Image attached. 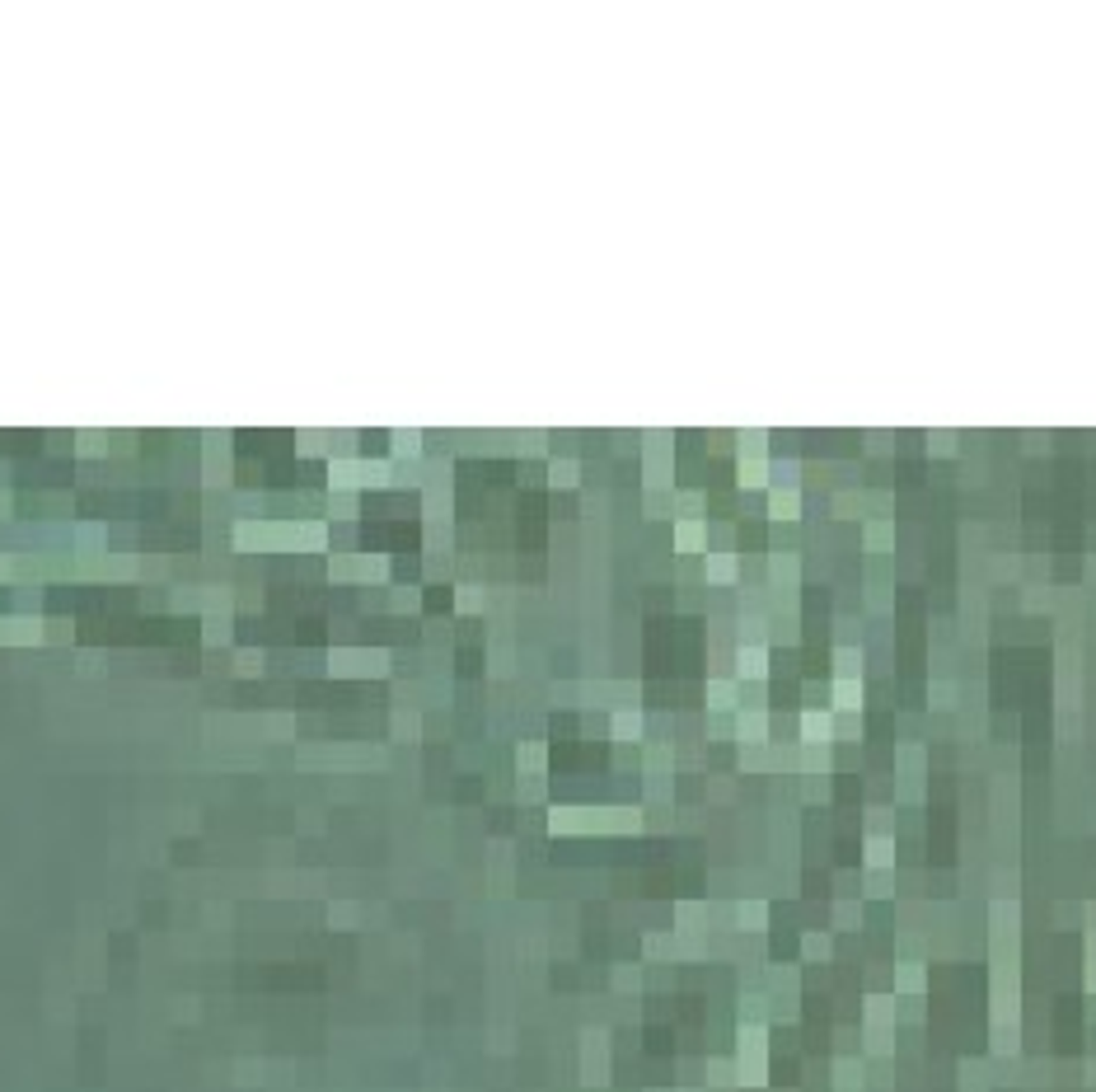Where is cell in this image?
Segmentation results:
<instances>
[{"label": "cell", "mask_w": 1096, "mask_h": 1092, "mask_svg": "<svg viewBox=\"0 0 1096 1092\" xmlns=\"http://www.w3.org/2000/svg\"><path fill=\"white\" fill-rule=\"evenodd\" d=\"M328 544V525L324 521H272V516H239L235 521V549L244 554H276V549H319Z\"/></svg>", "instance_id": "1"}, {"label": "cell", "mask_w": 1096, "mask_h": 1092, "mask_svg": "<svg viewBox=\"0 0 1096 1092\" xmlns=\"http://www.w3.org/2000/svg\"><path fill=\"white\" fill-rule=\"evenodd\" d=\"M394 465L385 459H333L328 465V492H356V488H389Z\"/></svg>", "instance_id": "2"}, {"label": "cell", "mask_w": 1096, "mask_h": 1092, "mask_svg": "<svg viewBox=\"0 0 1096 1092\" xmlns=\"http://www.w3.org/2000/svg\"><path fill=\"white\" fill-rule=\"evenodd\" d=\"M328 577L333 582H366V586H385L389 582V554H333L328 558Z\"/></svg>", "instance_id": "3"}, {"label": "cell", "mask_w": 1096, "mask_h": 1092, "mask_svg": "<svg viewBox=\"0 0 1096 1092\" xmlns=\"http://www.w3.org/2000/svg\"><path fill=\"white\" fill-rule=\"evenodd\" d=\"M328 671L333 675H389V652H379V647H333Z\"/></svg>", "instance_id": "4"}, {"label": "cell", "mask_w": 1096, "mask_h": 1092, "mask_svg": "<svg viewBox=\"0 0 1096 1092\" xmlns=\"http://www.w3.org/2000/svg\"><path fill=\"white\" fill-rule=\"evenodd\" d=\"M764 582L773 591H797L801 586V554L797 549H773L764 562Z\"/></svg>", "instance_id": "5"}, {"label": "cell", "mask_w": 1096, "mask_h": 1092, "mask_svg": "<svg viewBox=\"0 0 1096 1092\" xmlns=\"http://www.w3.org/2000/svg\"><path fill=\"white\" fill-rule=\"evenodd\" d=\"M24 642H42V619L38 614H0V647H24Z\"/></svg>", "instance_id": "6"}, {"label": "cell", "mask_w": 1096, "mask_h": 1092, "mask_svg": "<svg viewBox=\"0 0 1096 1092\" xmlns=\"http://www.w3.org/2000/svg\"><path fill=\"white\" fill-rule=\"evenodd\" d=\"M703 577L712 586H736L741 582V554L736 549H708L703 554Z\"/></svg>", "instance_id": "7"}, {"label": "cell", "mask_w": 1096, "mask_h": 1092, "mask_svg": "<svg viewBox=\"0 0 1096 1092\" xmlns=\"http://www.w3.org/2000/svg\"><path fill=\"white\" fill-rule=\"evenodd\" d=\"M736 737L745 745H764L768 741V708L764 704H741L736 712Z\"/></svg>", "instance_id": "8"}, {"label": "cell", "mask_w": 1096, "mask_h": 1092, "mask_svg": "<svg viewBox=\"0 0 1096 1092\" xmlns=\"http://www.w3.org/2000/svg\"><path fill=\"white\" fill-rule=\"evenodd\" d=\"M862 549L876 554V558H891V549H895V521L891 516H867V521H862Z\"/></svg>", "instance_id": "9"}, {"label": "cell", "mask_w": 1096, "mask_h": 1092, "mask_svg": "<svg viewBox=\"0 0 1096 1092\" xmlns=\"http://www.w3.org/2000/svg\"><path fill=\"white\" fill-rule=\"evenodd\" d=\"M736 483H741L745 492L768 488L773 483V459L768 455H736Z\"/></svg>", "instance_id": "10"}, {"label": "cell", "mask_w": 1096, "mask_h": 1092, "mask_svg": "<svg viewBox=\"0 0 1096 1092\" xmlns=\"http://www.w3.org/2000/svg\"><path fill=\"white\" fill-rule=\"evenodd\" d=\"M708 712L722 718V712H741V680H722L712 675L708 680Z\"/></svg>", "instance_id": "11"}, {"label": "cell", "mask_w": 1096, "mask_h": 1092, "mask_svg": "<svg viewBox=\"0 0 1096 1092\" xmlns=\"http://www.w3.org/2000/svg\"><path fill=\"white\" fill-rule=\"evenodd\" d=\"M768 675V647H736V680L764 685Z\"/></svg>", "instance_id": "12"}, {"label": "cell", "mask_w": 1096, "mask_h": 1092, "mask_svg": "<svg viewBox=\"0 0 1096 1092\" xmlns=\"http://www.w3.org/2000/svg\"><path fill=\"white\" fill-rule=\"evenodd\" d=\"M801 741H806V745L834 741V712H825V708H801Z\"/></svg>", "instance_id": "13"}, {"label": "cell", "mask_w": 1096, "mask_h": 1092, "mask_svg": "<svg viewBox=\"0 0 1096 1092\" xmlns=\"http://www.w3.org/2000/svg\"><path fill=\"white\" fill-rule=\"evenodd\" d=\"M768 516L778 525L801 521V488H768Z\"/></svg>", "instance_id": "14"}, {"label": "cell", "mask_w": 1096, "mask_h": 1092, "mask_svg": "<svg viewBox=\"0 0 1096 1092\" xmlns=\"http://www.w3.org/2000/svg\"><path fill=\"white\" fill-rule=\"evenodd\" d=\"M675 554H708V521H675Z\"/></svg>", "instance_id": "15"}, {"label": "cell", "mask_w": 1096, "mask_h": 1092, "mask_svg": "<svg viewBox=\"0 0 1096 1092\" xmlns=\"http://www.w3.org/2000/svg\"><path fill=\"white\" fill-rule=\"evenodd\" d=\"M609 737L614 741H638L642 737V708H614V718H609Z\"/></svg>", "instance_id": "16"}, {"label": "cell", "mask_w": 1096, "mask_h": 1092, "mask_svg": "<svg viewBox=\"0 0 1096 1092\" xmlns=\"http://www.w3.org/2000/svg\"><path fill=\"white\" fill-rule=\"evenodd\" d=\"M736 638H741V647H768V614H741Z\"/></svg>", "instance_id": "17"}, {"label": "cell", "mask_w": 1096, "mask_h": 1092, "mask_svg": "<svg viewBox=\"0 0 1096 1092\" xmlns=\"http://www.w3.org/2000/svg\"><path fill=\"white\" fill-rule=\"evenodd\" d=\"M829 704H834V712H858L862 708V680H834L829 685Z\"/></svg>", "instance_id": "18"}, {"label": "cell", "mask_w": 1096, "mask_h": 1092, "mask_svg": "<svg viewBox=\"0 0 1096 1092\" xmlns=\"http://www.w3.org/2000/svg\"><path fill=\"white\" fill-rule=\"evenodd\" d=\"M455 610H459V614H478V610H488V591H483L478 582L455 586Z\"/></svg>", "instance_id": "19"}, {"label": "cell", "mask_w": 1096, "mask_h": 1092, "mask_svg": "<svg viewBox=\"0 0 1096 1092\" xmlns=\"http://www.w3.org/2000/svg\"><path fill=\"white\" fill-rule=\"evenodd\" d=\"M834 680H862V647H834Z\"/></svg>", "instance_id": "20"}, {"label": "cell", "mask_w": 1096, "mask_h": 1092, "mask_svg": "<svg viewBox=\"0 0 1096 1092\" xmlns=\"http://www.w3.org/2000/svg\"><path fill=\"white\" fill-rule=\"evenodd\" d=\"M829 507H834L839 521H853V516H862V511H867V492H862V488L834 492V502H829Z\"/></svg>", "instance_id": "21"}, {"label": "cell", "mask_w": 1096, "mask_h": 1092, "mask_svg": "<svg viewBox=\"0 0 1096 1092\" xmlns=\"http://www.w3.org/2000/svg\"><path fill=\"white\" fill-rule=\"evenodd\" d=\"M389 451H394L399 459H422V432H412V427L389 432Z\"/></svg>", "instance_id": "22"}, {"label": "cell", "mask_w": 1096, "mask_h": 1092, "mask_svg": "<svg viewBox=\"0 0 1096 1092\" xmlns=\"http://www.w3.org/2000/svg\"><path fill=\"white\" fill-rule=\"evenodd\" d=\"M703 507H708V497L698 488L675 492V521H703Z\"/></svg>", "instance_id": "23"}, {"label": "cell", "mask_w": 1096, "mask_h": 1092, "mask_svg": "<svg viewBox=\"0 0 1096 1092\" xmlns=\"http://www.w3.org/2000/svg\"><path fill=\"white\" fill-rule=\"evenodd\" d=\"M230 638H235V619H230V614H206V624H202V642H206V647L230 642Z\"/></svg>", "instance_id": "24"}, {"label": "cell", "mask_w": 1096, "mask_h": 1092, "mask_svg": "<svg viewBox=\"0 0 1096 1092\" xmlns=\"http://www.w3.org/2000/svg\"><path fill=\"white\" fill-rule=\"evenodd\" d=\"M736 455H768V432L764 427L736 432Z\"/></svg>", "instance_id": "25"}, {"label": "cell", "mask_w": 1096, "mask_h": 1092, "mask_svg": "<svg viewBox=\"0 0 1096 1092\" xmlns=\"http://www.w3.org/2000/svg\"><path fill=\"white\" fill-rule=\"evenodd\" d=\"M548 483H553V488H576V483H581V465H576V459H553V465H548Z\"/></svg>", "instance_id": "26"}, {"label": "cell", "mask_w": 1096, "mask_h": 1092, "mask_svg": "<svg viewBox=\"0 0 1096 1092\" xmlns=\"http://www.w3.org/2000/svg\"><path fill=\"white\" fill-rule=\"evenodd\" d=\"M768 488H801V465L797 459H773V483Z\"/></svg>", "instance_id": "27"}, {"label": "cell", "mask_w": 1096, "mask_h": 1092, "mask_svg": "<svg viewBox=\"0 0 1096 1092\" xmlns=\"http://www.w3.org/2000/svg\"><path fill=\"white\" fill-rule=\"evenodd\" d=\"M961 451V432H942V427H932L928 432V455H956Z\"/></svg>", "instance_id": "28"}, {"label": "cell", "mask_w": 1096, "mask_h": 1092, "mask_svg": "<svg viewBox=\"0 0 1096 1092\" xmlns=\"http://www.w3.org/2000/svg\"><path fill=\"white\" fill-rule=\"evenodd\" d=\"M492 675H511V634H492Z\"/></svg>", "instance_id": "29"}, {"label": "cell", "mask_w": 1096, "mask_h": 1092, "mask_svg": "<svg viewBox=\"0 0 1096 1092\" xmlns=\"http://www.w3.org/2000/svg\"><path fill=\"white\" fill-rule=\"evenodd\" d=\"M768 642H778V647H792L797 642V619H768Z\"/></svg>", "instance_id": "30"}, {"label": "cell", "mask_w": 1096, "mask_h": 1092, "mask_svg": "<svg viewBox=\"0 0 1096 1092\" xmlns=\"http://www.w3.org/2000/svg\"><path fill=\"white\" fill-rule=\"evenodd\" d=\"M862 601H867V610H876V614H885L891 610V582H867V595H862Z\"/></svg>", "instance_id": "31"}, {"label": "cell", "mask_w": 1096, "mask_h": 1092, "mask_svg": "<svg viewBox=\"0 0 1096 1092\" xmlns=\"http://www.w3.org/2000/svg\"><path fill=\"white\" fill-rule=\"evenodd\" d=\"M328 511L338 516V521H352L356 516V492H328Z\"/></svg>", "instance_id": "32"}, {"label": "cell", "mask_w": 1096, "mask_h": 1092, "mask_svg": "<svg viewBox=\"0 0 1096 1092\" xmlns=\"http://www.w3.org/2000/svg\"><path fill=\"white\" fill-rule=\"evenodd\" d=\"M389 605H394L399 614H403V610H418V605H422V591H418V586H394Z\"/></svg>", "instance_id": "33"}, {"label": "cell", "mask_w": 1096, "mask_h": 1092, "mask_svg": "<svg viewBox=\"0 0 1096 1092\" xmlns=\"http://www.w3.org/2000/svg\"><path fill=\"white\" fill-rule=\"evenodd\" d=\"M858 619H834V647H858Z\"/></svg>", "instance_id": "34"}, {"label": "cell", "mask_w": 1096, "mask_h": 1092, "mask_svg": "<svg viewBox=\"0 0 1096 1092\" xmlns=\"http://www.w3.org/2000/svg\"><path fill=\"white\" fill-rule=\"evenodd\" d=\"M928 699H932V708H956V685L951 680H932Z\"/></svg>", "instance_id": "35"}, {"label": "cell", "mask_w": 1096, "mask_h": 1092, "mask_svg": "<svg viewBox=\"0 0 1096 1092\" xmlns=\"http://www.w3.org/2000/svg\"><path fill=\"white\" fill-rule=\"evenodd\" d=\"M516 760H521V769H535L539 774V769H544V741H525Z\"/></svg>", "instance_id": "36"}, {"label": "cell", "mask_w": 1096, "mask_h": 1092, "mask_svg": "<svg viewBox=\"0 0 1096 1092\" xmlns=\"http://www.w3.org/2000/svg\"><path fill=\"white\" fill-rule=\"evenodd\" d=\"M71 619H42V638L48 642H71Z\"/></svg>", "instance_id": "37"}, {"label": "cell", "mask_w": 1096, "mask_h": 1092, "mask_svg": "<svg viewBox=\"0 0 1096 1092\" xmlns=\"http://www.w3.org/2000/svg\"><path fill=\"white\" fill-rule=\"evenodd\" d=\"M235 666H239V675H263V652L244 647V652L235 657Z\"/></svg>", "instance_id": "38"}, {"label": "cell", "mask_w": 1096, "mask_h": 1092, "mask_svg": "<svg viewBox=\"0 0 1096 1092\" xmlns=\"http://www.w3.org/2000/svg\"><path fill=\"white\" fill-rule=\"evenodd\" d=\"M665 764H671V745H665V741H652V745H647V769H656V774H661Z\"/></svg>", "instance_id": "39"}, {"label": "cell", "mask_w": 1096, "mask_h": 1092, "mask_svg": "<svg viewBox=\"0 0 1096 1092\" xmlns=\"http://www.w3.org/2000/svg\"><path fill=\"white\" fill-rule=\"evenodd\" d=\"M675 511V492H647V516H665Z\"/></svg>", "instance_id": "40"}, {"label": "cell", "mask_w": 1096, "mask_h": 1092, "mask_svg": "<svg viewBox=\"0 0 1096 1092\" xmlns=\"http://www.w3.org/2000/svg\"><path fill=\"white\" fill-rule=\"evenodd\" d=\"M867 858H872L876 868H885V863H891V844H885V839H876V844H867Z\"/></svg>", "instance_id": "41"}, {"label": "cell", "mask_w": 1096, "mask_h": 1092, "mask_svg": "<svg viewBox=\"0 0 1096 1092\" xmlns=\"http://www.w3.org/2000/svg\"><path fill=\"white\" fill-rule=\"evenodd\" d=\"M394 731H399V737H403V731H408V737H412V731H418V718L399 708V712H394Z\"/></svg>", "instance_id": "42"}, {"label": "cell", "mask_w": 1096, "mask_h": 1092, "mask_svg": "<svg viewBox=\"0 0 1096 1092\" xmlns=\"http://www.w3.org/2000/svg\"><path fill=\"white\" fill-rule=\"evenodd\" d=\"M801 764H806V769H820V764H825V745H806Z\"/></svg>", "instance_id": "43"}, {"label": "cell", "mask_w": 1096, "mask_h": 1092, "mask_svg": "<svg viewBox=\"0 0 1096 1092\" xmlns=\"http://www.w3.org/2000/svg\"><path fill=\"white\" fill-rule=\"evenodd\" d=\"M867 445H872L876 455H885V451H891V432H872V436H867Z\"/></svg>", "instance_id": "44"}, {"label": "cell", "mask_w": 1096, "mask_h": 1092, "mask_svg": "<svg viewBox=\"0 0 1096 1092\" xmlns=\"http://www.w3.org/2000/svg\"><path fill=\"white\" fill-rule=\"evenodd\" d=\"M19 572V558L15 554H0V582H10Z\"/></svg>", "instance_id": "45"}, {"label": "cell", "mask_w": 1096, "mask_h": 1092, "mask_svg": "<svg viewBox=\"0 0 1096 1092\" xmlns=\"http://www.w3.org/2000/svg\"><path fill=\"white\" fill-rule=\"evenodd\" d=\"M899 985H905V990H909V985H923V971H918V965H905V971H899Z\"/></svg>", "instance_id": "46"}, {"label": "cell", "mask_w": 1096, "mask_h": 1092, "mask_svg": "<svg viewBox=\"0 0 1096 1092\" xmlns=\"http://www.w3.org/2000/svg\"><path fill=\"white\" fill-rule=\"evenodd\" d=\"M741 919H745V924H764V905H745Z\"/></svg>", "instance_id": "47"}, {"label": "cell", "mask_w": 1096, "mask_h": 1092, "mask_svg": "<svg viewBox=\"0 0 1096 1092\" xmlns=\"http://www.w3.org/2000/svg\"><path fill=\"white\" fill-rule=\"evenodd\" d=\"M5 516H10V492L0 488V521H5Z\"/></svg>", "instance_id": "48"}]
</instances>
